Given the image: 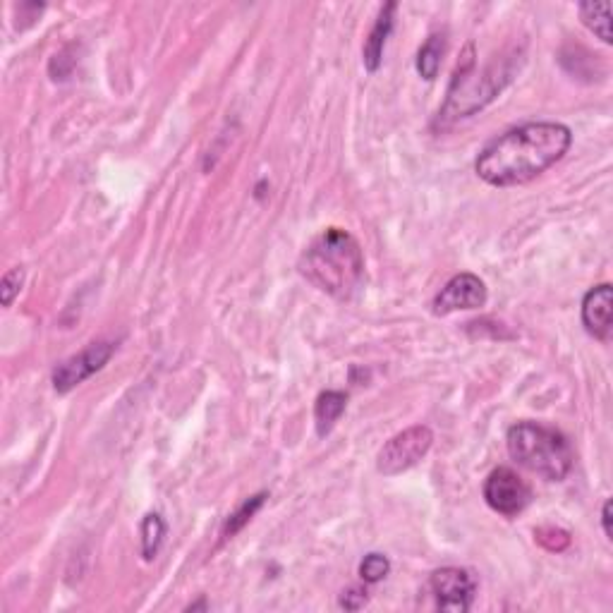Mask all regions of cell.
<instances>
[{"label": "cell", "instance_id": "obj_19", "mask_svg": "<svg viewBox=\"0 0 613 613\" xmlns=\"http://www.w3.org/2000/svg\"><path fill=\"white\" fill-rule=\"evenodd\" d=\"M24 281V271L22 269H10L3 276V283H0V295H3V307H10L15 295L20 293Z\"/></svg>", "mask_w": 613, "mask_h": 613}, {"label": "cell", "instance_id": "obj_7", "mask_svg": "<svg viewBox=\"0 0 613 613\" xmlns=\"http://www.w3.org/2000/svg\"><path fill=\"white\" fill-rule=\"evenodd\" d=\"M484 499L496 513L513 518L530 506L532 489L511 467H496L484 482Z\"/></svg>", "mask_w": 613, "mask_h": 613}, {"label": "cell", "instance_id": "obj_3", "mask_svg": "<svg viewBox=\"0 0 613 613\" xmlns=\"http://www.w3.org/2000/svg\"><path fill=\"white\" fill-rule=\"evenodd\" d=\"M508 453L534 475L561 482L573 467V448L558 429L539 422H518L508 429Z\"/></svg>", "mask_w": 613, "mask_h": 613}, {"label": "cell", "instance_id": "obj_8", "mask_svg": "<svg viewBox=\"0 0 613 613\" xmlns=\"http://www.w3.org/2000/svg\"><path fill=\"white\" fill-rule=\"evenodd\" d=\"M429 587L441 611L465 613L470 611L472 599H475L477 580L465 568H441L432 575Z\"/></svg>", "mask_w": 613, "mask_h": 613}, {"label": "cell", "instance_id": "obj_5", "mask_svg": "<svg viewBox=\"0 0 613 613\" xmlns=\"http://www.w3.org/2000/svg\"><path fill=\"white\" fill-rule=\"evenodd\" d=\"M434 443V432L427 424H417V427L405 429L393 436L391 441L381 448L376 455V470L384 477H396L415 467L424 455L429 453Z\"/></svg>", "mask_w": 613, "mask_h": 613}, {"label": "cell", "instance_id": "obj_18", "mask_svg": "<svg viewBox=\"0 0 613 613\" xmlns=\"http://www.w3.org/2000/svg\"><path fill=\"white\" fill-rule=\"evenodd\" d=\"M534 537L549 551H563L570 544V534L566 530H558V527H542V530L534 532Z\"/></svg>", "mask_w": 613, "mask_h": 613}, {"label": "cell", "instance_id": "obj_4", "mask_svg": "<svg viewBox=\"0 0 613 613\" xmlns=\"http://www.w3.org/2000/svg\"><path fill=\"white\" fill-rule=\"evenodd\" d=\"M511 75L513 70L506 65H489V68L477 72L475 46L467 44L451 87H448V99L439 111V123H453V120L470 118V115L482 111L511 82Z\"/></svg>", "mask_w": 613, "mask_h": 613}, {"label": "cell", "instance_id": "obj_13", "mask_svg": "<svg viewBox=\"0 0 613 613\" xmlns=\"http://www.w3.org/2000/svg\"><path fill=\"white\" fill-rule=\"evenodd\" d=\"M580 20L594 36L604 41V44H611V3H582L578 5Z\"/></svg>", "mask_w": 613, "mask_h": 613}, {"label": "cell", "instance_id": "obj_14", "mask_svg": "<svg viewBox=\"0 0 613 613\" xmlns=\"http://www.w3.org/2000/svg\"><path fill=\"white\" fill-rule=\"evenodd\" d=\"M443 51H446V39L441 34L429 36L427 44L420 48V53H417V72H420L424 80H434L439 75Z\"/></svg>", "mask_w": 613, "mask_h": 613}, {"label": "cell", "instance_id": "obj_6", "mask_svg": "<svg viewBox=\"0 0 613 613\" xmlns=\"http://www.w3.org/2000/svg\"><path fill=\"white\" fill-rule=\"evenodd\" d=\"M113 352H115L113 341H99L87 345L82 352L68 357V360H63L56 369H53V388H56L58 393H70L72 388L84 384L89 376L101 372V369L108 364V360L113 357Z\"/></svg>", "mask_w": 613, "mask_h": 613}, {"label": "cell", "instance_id": "obj_15", "mask_svg": "<svg viewBox=\"0 0 613 613\" xmlns=\"http://www.w3.org/2000/svg\"><path fill=\"white\" fill-rule=\"evenodd\" d=\"M163 537H166V523L159 513H149L142 523V556L147 561L159 554Z\"/></svg>", "mask_w": 613, "mask_h": 613}, {"label": "cell", "instance_id": "obj_12", "mask_svg": "<svg viewBox=\"0 0 613 613\" xmlns=\"http://www.w3.org/2000/svg\"><path fill=\"white\" fill-rule=\"evenodd\" d=\"M348 405V396L343 391H324L314 405V420H317L319 436H326L333 429V424L341 420Z\"/></svg>", "mask_w": 613, "mask_h": 613}, {"label": "cell", "instance_id": "obj_21", "mask_svg": "<svg viewBox=\"0 0 613 613\" xmlns=\"http://www.w3.org/2000/svg\"><path fill=\"white\" fill-rule=\"evenodd\" d=\"M602 525H604V534H606V539H613V532H611V501H606L604 503V508H602Z\"/></svg>", "mask_w": 613, "mask_h": 613}, {"label": "cell", "instance_id": "obj_10", "mask_svg": "<svg viewBox=\"0 0 613 613\" xmlns=\"http://www.w3.org/2000/svg\"><path fill=\"white\" fill-rule=\"evenodd\" d=\"M611 312H613V290L609 283L597 285L582 300V326L597 341H611Z\"/></svg>", "mask_w": 613, "mask_h": 613}, {"label": "cell", "instance_id": "obj_1", "mask_svg": "<svg viewBox=\"0 0 613 613\" xmlns=\"http://www.w3.org/2000/svg\"><path fill=\"white\" fill-rule=\"evenodd\" d=\"M573 132L561 123H525L491 139L475 171L494 187L527 185L568 154Z\"/></svg>", "mask_w": 613, "mask_h": 613}, {"label": "cell", "instance_id": "obj_9", "mask_svg": "<svg viewBox=\"0 0 613 613\" xmlns=\"http://www.w3.org/2000/svg\"><path fill=\"white\" fill-rule=\"evenodd\" d=\"M487 285L475 273H458L441 288V293L434 297V314L446 317V314L460 312V309H479L487 305Z\"/></svg>", "mask_w": 613, "mask_h": 613}, {"label": "cell", "instance_id": "obj_16", "mask_svg": "<svg viewBox=\"0 0 613 613\" xmlns=\"http://www.w3.org/2000/svg\"><path fill=\"white\" fill-rule=\"evenodd\" d=\"M264 501H266V494H257V496H252V499H247L245 503H242L238 511H235V513L230 515V518L226 520V525H223V534H221V537H223V539H233L235 534H238V532L242 530V527L250 523L254 515H257L259 508L264 506Z\"/></svg>", "mask_w": 613, "mask_h": 613}, {"label": "cell", "instance_id": "obj_2", "mask_svg": "<svg viewBox=\"0 0 613 613\" xmlns=\"http://www.w3.org/2000/svg\"><path fill=\"white\" fill-rule=\"evenodd\" d=\"M309 283L336 300H350L364 281V254L348 230L329 228L312 240L300 259Z\"/></svg>", "mask_w": 613, "mask_h": 613}, {"label": "cell", "instance_id": "obj_20", "mask_svg": "<svg viewBox=\"0 0 613 613\" xmlns=\"http://www.w3.org/2000/svg\"><path fill=\"white\" fill-rule=\"evenodd\" d=\"M367 602V590H362V587H350L348 592L341 594V606L345 611H360Z\"/></svg>", "mask_w": 613, "mask_h": 613}, {"label": "cell", "instance_id": "obj_17", "mask_svg": "<svg viewBox=\"0 0 613 613\" xmlns=\"http://www.w3.org/2000/svg\"><path fill=\"white\" fill-rule=\"evenodd\" d=\"M391 573V561L384 554H367L360 563V578L369 585L381 582Z\"/></svg>", "mask_w": 613, "mask_h": 613}, {"label": "cell", "instance_id": "obj_11", "mask_svg": "<svg viewBox=\"0 0 613 613\" xmlns=\"http://www.w3.org/2000/svg\"><path fill=\"white\" fill-rule=\"evenodd\" d=\"M396 8H398L396 3H386L384 8H381L372 32H369L367 41H364L362 63L369 72L379 70L381 60H384V48H386L388 36H391L393 32V15H396Z\"/></svg>", "mask_w": 613, "mask_h": 613}]
</instances>
